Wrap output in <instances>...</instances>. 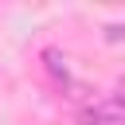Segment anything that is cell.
Wrapping results in <instances>:
<instances>
[{
	"label": "cell",
	"instance_id": "6da1fadb",
	"mask_svg": "<svg viewBox=\"0 0 125 125\" xmlns=\"http://www.w3.org/2000/svg\"><path fill=\"white\" fill-rule=\"evenodd\" d=\"M43 59H47V66H51V74L66 82V59H62V55H59L55 47H47V51H43Z\"/></svg>",
	"mask_w": 125,
	"mask_h": 125
},
{
	"label": "cell",
	"instance_id": "7a4b0ae2",
	"mask_svg": "<svg viewBox=\"0 0 125 125\" xmlns=\"http://www.w3.org/2000/svg\"><path fill=\"white\" fill-rule=\"evenodd\" d=\"M105 98H109V102H113V105H117V109L125 113V78H121V82L113 86V94H105Z\"/></svg>",
	"mask_w": 125,
	"mask_h": 125
}]
</instances>
